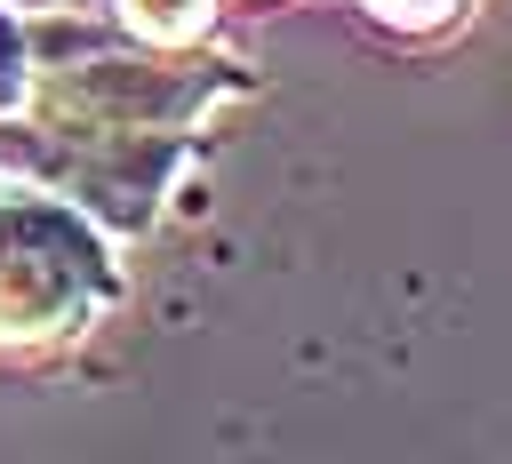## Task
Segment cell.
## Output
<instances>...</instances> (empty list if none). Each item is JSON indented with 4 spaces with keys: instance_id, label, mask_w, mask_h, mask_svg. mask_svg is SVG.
<instances>
[{
    "instance_id": "6da1fadb",
    "label": "cell",
    "mask_w": 512,
    "mask_h": 464,
    "mask_svg": "<svg viewBox=\"0 0 512 464\" xmlns=\"http://www.w3.org/2000/svg\"><path fill=\"white\" fill-rule=\"evenodd\" d=\"M112 296V248L80 208L48 192H0V344L80 336Z\"/></svg>"
},
{
    "instance_id": "7a4b0ae2",
    "label": "cell",
    "mask_w": 512,
    "mask_h": 464,
    "mask_svg": "<svg viewBox=\"0 0 512 464\" xmlns=\"http://www.w3.org/2000/svg\"><path fill=\"white\" fill-rule=\"evenodd\" d=\"M48 120L64 128H136V136H176L208 120L216 104L248 96V64H160V56H88L72 72L32 80Z\"/></svg>"
},
{
    "instance_id": "3957f363",
    "label": "cell",
    "mask_w": 512,
    "mask_h": 464,
    "mask_svg": "<svg viewBox=\"0 0 512 464\" xmlns=\"http://www.w3.org/2000/svg\"><path fill=\"white\" fill-rule=\"evenodd\" d=\"M112 16L144 40V48H200L216 32V0H112Z\"/></svg>"
},
{
    "instance_id": "277c9868",
    "label": "cell",
    "mask_w": 512,
    "mask_h": 464,
    "mask_svg": "<svg viewBox=\"0 0 512 464\" xmlns=\"http://www.w3.org/2000/svg\"><path fill=\"white\" fill-rule=\"evenodd\" d=\"M384 32H400V40H432V32H448V24H464L472 16V0H360Z\"/></svg>"
},
{
    "instance_id": "5b68a950",
    "label": "cell",
    "mask_w": 512,
    "mask_h": 464,
    "mask_svg": "<svg viewBox=\"0 0 512 464\" xmlns=\"http://www.w3.org/2000/svg\"><path fill=\"white\" fill-rule=\"evenodd\" d=\"M24 96H32V48H24L16 8L0 0V120H8V112H24Z\"/></svg>"
},
{
    "instance_id": "8992f818",
    "label": "cell",
    "mask_w": 512,
    "mask_h": 464,
    "mask_svg": "<svg viewBox=\"0 0 512 464\" xmlns=\"http://www.w3.org/2000/svg\"><path fill=\"white\" fill-rule=\"evenodd\" d=\"M8 8H32V16H88V8H104V0H8Z\"/></svg>"
}]
</instances>
